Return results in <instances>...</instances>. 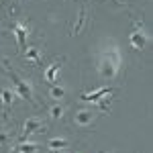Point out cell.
Segmentation results:
<instances>
[{"label": "cell", "instance_id": "obj_4", "mask_svg": "<svg viewBox=\"0 0 153 153\" xmlns=\"http://www.w3.org/2000/svg\"><path fill=\"white\" fill-rule=\"evenodd\" d=\"M106 94H114V88H106V86H102V88H96L94 92H84V94L80 96V100H82V102H92V104H98V102H100Z\"/></svg>", "mask_w": 153, "mask_h": 153}, {"label": "cell", "instance_id": "obj_12", "mask_svg": "<svg viewBox=\"0 0 153 153\" xmlns=\"http://www.w3.org/2000/svg\"><path fill=\"white\" fill-rule=\"evenodd\" d=\"M63 112H65V108H63V104H53L51 108H49V117L53 118V120H59V118H63Z\"/></svg>", "mask_w": 153, "mask_h": 153}, {"label": "cell", "instance_id": "obj_6", "mask_svg": "<svg viewBox=\"0 0 153 153\" xmlns=\"http://www.w3.org/2000/svg\"><path fill=\"white\" fill-rule=\"evenodd\" d=\"M12 33H14V37H16V45H19V49H25V47H27L29 27H27L25 23H21V21H16V23L12 25Z\"/></svg>", "mask_w": 153, "mask_h": 153}, {"label": "cell", "instance_id": "obj_15", "mask_svg": "<svg viewBox=\"0 0 153 153\" xmlns=\"http://www.w3.org/2000/svg\"><path fill=\"white\" fill-rule=\"evenodd\" d=\"M49 96H51L53 100H59V98H63V96H65V90H63L61 86H57V84H53V86L49 88Z\"/></svg>", "mask_w": 153, "mask_h": 153}, {"label": "cell", "instance_id": "obj_17", "mask_svg": "<svg viewBox=\"0 0 153 153\" xmlns=\"http://www.w3.org/2000/svg\"><path fill=\"white\" fill-rule=\"evenodd\" d=\"M100 153H108V151H100Z\"/></svg>", "mask_w": 153, "mask_h": 153}, {"label": "cell", "instance_id": "obj_16", "mask_svg": "<svg viewBox=\"0 0 153 153\" xmlns=\"http://www.w3.org/2000/svg\"><path fill=\"white\" fill-rule=\"evenodd\" d=\"M10 143V135L6 131H0V147H6Z\"/></svg>", "mask_w": 153, "mask_h": 153}, {"label": "cell", "instance_id": "obj_14", "mask_svg": "<svg viewBox=\"0 0 153 153\" xmlns=\"http://www.w3.org/2000/svg\"><path fill=\"white\" fill-rule=\"evenodd\" d=\"M84 23H86V8H82V10H80V16H78V23H76L74 27H71V35H78V33L82 31Z\"/></svg>", "mask_w": 153, "mask_h": 153}, {"label": "cell", "instance_id": "obj_1", "mask_svg": "<svg viewBox=\"0 0 153 153\" xmlns=\"http://www.w3.org/2000/svg\"><path fill=\"white\" fill-rule=\"evenodd\" d=\"M98 76L102 80H114L123 70V53L114 41H106L98 53Z\"/></svg>", "mask_w": 153, "mask_h": 153}, {"label": "cell", "instance_id": "obj_9", "mask_svg": "<svg viewBox=\"0 0 153 153\" xmlns=\"http://www.w3.org/2000/svg\"><path fill=\"white\" fill-rule=\"evenodd\" d=\"M23 57L27 59V61L39 65V63H41V51H39L37 47H25L23 49Z\"/></svg>", "mask_w": 153, "mask_h": 153}, {"label": "cell", "instance_id": "obj_7", "mask_svg": "<svg viewBox=\"0 0 153 153\" xmlns=\"http://www.w3.org/2000/svg\"><path fill=\"white\" fill-rule=\"evenodd\" d=\"M63 61H65V57H59V59H55V61L49 65L47 70H45V80H47L49 84H57L59 82L57 74H59V70H61V65H63Z\"/></svg>", "mask_w": 153, "mask_h": 153}, {"label": "cell", "instance_id": "obj_3", "mask_svg": "<svg viewBox=\"0 0 153 153\" xmlns=\"http://www.w3.org/2000/svg\"><path fill=\"white\" fill-rule=\"evenodd\" d=\"M129 45L133 49H137V51H143L145 45H147V33L141 29V25H139V23H137V29L129 35Z\"/></svg>", "mask_w": 153, "mask_h": 153}, {"label": "cell", "instance_id": "obj_13", "mask_svg": "<svg viewBox=\"0 0 153 153\" xmlns=\"http://www.w3.org/2000/svg\"><path fill=\"white\" fill-rule=\"evenodd\" d=\"M0 100H2V104H4V106H10L12 100H14V90H8V88L0 90Z\"/></svg>", "mask_w": 153, "mask_h": 153}, {"label": "cell", "instance_id": "obj_10", "mask_svg": "<svg viewBox=\"0 0 153 153\" xmlns=\"http://www.w3.org/2000/svg\"><path fill=\"white\" fill-rule=\"evenodd\" d=\"M68 139H63V137H53V139H49L47 141V149L51 151H63V149H68Z\"/></svg>", "mask_w": 153, "mask_h": 153}, {"label": "cell", "instance_id": "obj_8", "mask_svg": "<svg viewBox=\"0 0 153 153\" xmlns=\"http://www.w3.org/2000/svg\"><path fill=\"white\" fill-rule=\"evenodd\" d=\"M43 129H45V123H43L39 117L27 118L25 125H23V133L25 135H31V133H37V131H43Z\"/></svg>", "mask_w": 153, "mask_h": 153}, {"label": "cell", "instance_id": "obj_2", "mask_svg": "<svg viewBox=\"0 0 153 153\" xmlns=\"http://www.w3.org/2000/svg\"><path fill=\"white\" fill-rule=\"evenodd\" d=\"M2 71L10 78V82H12V86H14V94H19L21 98H25V100H29L31 104H35V100H33V88H31V84L27 82L25 78H21L19 74L14 70H10L8 65H6V57H2Z\"/></svg>", "mask_w": 153, "mask_h": 153}, {"label": "cell", "instance_id": "obj_5", "mask_svg": "<svg viewBox=\"0 0 153 153\" xmlns=\"http://www.w3.org/2000/svg\"><path fill=\"white\" fill-rule=\"evenodd\" d=\"M94 118H96V112L92 108H82V110H78V112L74 114V123H76L78 127L86 129V127H90V125L94 123Z\"/></svg>", "mask_w": 153, "mask_h": 153}, {"label": "cell", "instance_id": "obj_11", "mask_svg": "<svg viewBox=\"0 0 153 153\" xmlns=\"http://www.w3.org/2000/svg\"><path fill=\"white\" fill-rule=\"evenodd\" d=\"M16 153H39V145L33 141H23V143H19Z\"/></svg>", "mask_w": 153, "mask_h": 153}]
</instances>
